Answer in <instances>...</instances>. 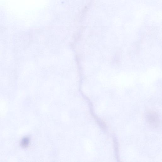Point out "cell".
Wrapping results in <instances>:
<instances>
[{"instance_id": "1", "label": "cell", "mask_w": 162, "mask_h": 162, "mask_svg": "<svg viewBox=\"0 0 162 162\" xmlns=\"http://www.w3.org/2000/svg\"><path fill=\"white\" fill-rule=\"evenodd\" d=\"M146 120L151 127L156 128L159 127L160 119L159 116L154 111H149L146 114Z\"/></svg>"}, {"instance_id": "2", "label": "cell", "mask_w": 162, "mask_h": 162, "mask_svg": "<svg viewBox=\"0 0 162 162\" xmlns=\"http://www.w3.org/2000/svg\"><path fill=\"white\" fill-rule=\"evenodd\" d=\"M29 140L27 138L24 139L21 142V145L24 147H26L29 144Z\"/></svg>"}]
</instances>
